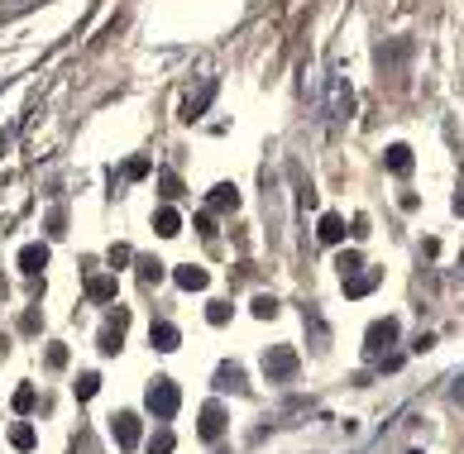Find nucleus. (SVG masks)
I'll return each mask as SVG.
<instances>
[{
  "label": "nucleus",
  "mask_w": 464,
  "mask_h": 454,
  "mask_svg": "<svg viewBox=\"0 0 464 454\" xmlns=\"http://www.w3.org/2000/svg\"><path fill=\"white\" fill-rule=\"evenodd\" d=\"M144 407L153 411V421H173V416H177V407H182V392H177V383H173V378H153V383H148Z\"/></svg>",
  "instance_id": "1"
},
{
  "label": "nucleus",
  "mask_w": 464,
  "mask_h": 454,
  "mask_svg": "<svg viewBox=\"0 0 464 454\" xmlns=\"http://www.w3.org/2000/svg\"><path fill=\"white\" fill-rule=\"evenodd\" d=\"M297 368H302V354L292 345H268L263 349V378L268 383H288V378H297Z\"/></svg>",
  "instance_id": "2"
},
{
  "label": "nucleus",
  "mask_w": 464,
  "mask_h": 454,
  "mask_svg": "<svg viewBox=\"0 0 464 454\" xmlns=\"http://www.w3.org/2000/svg\"><path fill=\"white\" fill-rule=\"evenodd\" d=\"M393 345H398V321H393V316L373 321V326H368V335H364V354H368V359H383Z\"/></svg>",
  "instance_id": "3"
},
{
  "label": "nucleus",
  "mask_w": 464,
  "mask_h": 454,
  "mask_svg": "<svg viewBox=\"0 0 464 454\" xmlns=\"http://www.w3.org/2000/svg\"><path fill=\"white\" fill-rule=\"evenodd\" d=\"M111 430H115V445H120V450H139V435H144V421H139V416H134V411H120V416H115L111 421Z\"/></svg>",
  "instance_id": "4"
},
{
  "label": "nucleus",
  "mask_w": 464,
  "mask_h": 454,
  "mask_svg": "<svg viewBox=\"0 0 464 454\" xmlns=\"http://www.w3.org/2000/svg\"><path fill=\"white\" fill-rule=\"evenodd\" d=\"M350 110H354V91H350V81H345V77H331L326 115H331V120H350Z\"/></svg>",
  "instance_id": "5"
},
{
  "label": "nucleus",
  "mask_w": 464,
  "mask_h": 454,
  "mask_svg": "<svg viewBox=\"0 0 464 454\" xmlns=\"http://www.w3.org/2000/svg\"><path fill=\"white\" fill-rule=\"evenodd\" d=\"M345 282V297H368V292H373V287H378V282H383V268H354L350 278H340Z\"/></svg>",
  "instance_id": "6"
},
{
  "label": "nucleus",
  "mask_w": 464,
  "mask_h": 454,
  "mask_svg": "<svg viewBox=\"0 0 464 454\" xmlns=\"http://www.w3.org/2000/svg\"><path fill=\"white\" fill-rule=\"evenodd\" d=\"M216 91H221V81H216V77H206V81H201V91L182 101V120H187V125H192V120H201V115H206V106L216 101Z\"/></svg>",
  "instance_id": "7"
},
{
  "label": "nucleus",
  "mask_w": 464,
  "mask_h": 454,
  "mask_svg": "<svg viewBox=\"0 0 464 454\" xmlns=\"http://www.w3.org/2000/svg\"><path fill=\"white\" fill-rule=\"evenodd\" d=\"M196 435H201V440H221L225 435V407H221V402H206V407H201Z\"/></svg>",
  "instance_id": "8"
},
{
  "label": "nucleus",
  "mask_w": 464,
  "mask_h": 454,
  "mask_svg": "<svg viewBox=\"0 0 464 454\" xmlns=\"http://www.w3.org/2000/svg\"><path fill=\"white\" fill-rule=\"evenodd\" d=\"M173 278H177L182 292H206V287H211V273H206V268H196V263H182Z\"/></svg>",
  "instance_id": "9"
},
{
  "label": "nucleus",
  "mask_w": 464,
  "mask_h": 454,
  "mask_svg": "<svg viewBox=\"0 0 464 454\" xmlns=\"http://www.w3.org/2000/svg\"><path fill=\"white\" fill-rule=\"evenodd\" d=\"M148 345L158 349V354H173V349L182 345V335H177V326H168V321H158V326H148Z\"/></svg>",
  "instance_id": "10"
},
{
  "label": "nucleus",
  "mask_w": 464,
  "mask_h": 454,
  "mask_svg": "<svg viewBox=\"0 0 464 454\" xmlns=\"http://www.w3.org/2000/svg\"><path fill=\"white\" fill-rule=\"evenodd\" d=\"M19 268H24L29 278H39V273L49 268V244H24V249H19Z\"/></svg>",
  "instance_id": "11"
},
{
  "label": "nucleus",
  "mask_w": 464,
  "mask_h": 454,
  "mask_svg": "<svg viewBox=\"0 0 464 454\" xmlns=\"http://www.w3.org/2000/svg\"><path fill=\"white\" fill-rule=\"evenodd\" d=\"M249 383H244V368L240 363H221L216 368V392H244Z\"/></svg>",
  "instance_id": "12"
},
{
  "label": "nucleus",
  "mask_w": 464,
  "mask_h": 454,
  "mask_svg": "<svg viewBox=\"0 0 464 454\" xmlns=\"http://www.w3.org/2000/svg\"><path fill=\"white\" fill-rule=\"evenodd\" d=\"M321 244H345V216H336V211H326L321 216V230H316Z\"/></svg>",
  "instance_id": "13"
},
{
  "label": "nucleus",
  "mask_w": 464,
  "mask_h": 454,
  "mask_svg": "<svg viewBox=\"0 0 464 454\" xmlns=\"http://www.w3.org/2000/svg\"><path fill=\"white\" fill-rule=\"evenodd\" d=\"M211 211H240V187H235V182L211 187Z\"/></svg>",
  "instance_id": "14"
},
{
  "label": "nucleus",
  "mask_w": 464,
  "mask_h": 454,
  "mask_svg": "<svg viewBox=\"0 0 464 454\" xmlns=\"http://www.w3.org/2000/svg\"><path fill=\"white\" fill-rule=\"evenodd\" d=\"M383 163H388V173H412V148H407V143H393V148H388L383 153Z\"/></svg>",
  "instance_id": "15"
},
{
  "label": "nucleus",
  "mask_w": 464,
  "mask_h": 454,
  "mask_svg": "<svg viewBox=\"0 0 464 454\" xmlns=\"http://www.w3.org/2000/svg\"><path fill=\"white\" fill-rule=\"evenodd\" d=\"M153 230H158L163 239H173V235H182V216H177L173 206H163L158 216H153Z\"/></svg>",
  "instance_id": "16"
},
{
  "label": "nucleus",
  "mask_w": 464,
  "mask_h": 454,
  "mask_svg": "<svg viewBox=\"0 0 464 454\" xmlns=\"http://www.w3.org/2000/svg\"><path fill=\"white\" fill-rule=\"evenodd\" d=\"M120 345H125V326H115V321H111V326L101 330L96 349H101V354H120Z\"/></svg>",
  "instance_id": "17"
},
{
  "label": "nucleus",
  "mask_w": 464,
  "mask_h": 454,
  "mask_svg": "<svg viewBox=\"0 0 464 454\" xmlns=\"http://www.w3.org/2000/svg\"><path fill=\"white\" fill-rule=\"evenodd\" d=\"M86 297H96V301H115V278H106V273L86 278Z\"/></svg>",
  "instance_id": "18"
},
{
  "label": "nucleus",
  "mask_w": 464,
  "mask_h": 454,
  "mask_svg": "<svg viewBox=\"0 0 464 454\" xmlns=\"http://www.w3.org/2000/svg\"><path fill=\"white\" fill-rule=\"evenodd\" d=\"M10 445H15V450H34V445H39L34 425L29 421H15V425H10Z\"/></svg>",
  "instance_id": "19"
},
{
  "label": "nucleus",
  "mask_w": 464,
  "mask_h": 454,
  "mask_svg": "<svg viewBox=\"0 0 464 454\" xmlns=\"http://www.w3.org/2000/svg\"><path fill=\"white\" fill-rule=\"evenodd\" d=\"M72 392H77L81 402H91V397H96V392H101V373H81L77 383H72Z\"/></svg>",
  "instance_id": "20"
},
{
  "label": "nucleus",
  "mask_w": 464,
  "mask_h": 454,
  "mask_svg": "<svg viewBox=\"0 0 464 454\" xmlns=\"http://www.w3.org/2000/svg\"><path fill=\"white\" fill-rule=\"evenodd\" d=\"M10 407H15V416H29V411H34V388H29V383H19V388H15Z\"/></svg>",
  "instance_id": "21"
},
{
  "label": "nucleus",
  "mask_w": 464,
  "mask_h": 454,
  "mask_svg": "<svg viewBox=\"0 0 464 454\" xmlns=\"http://www.w3.org/2000/svg\"><path fill=\"white\" fill-rule=\"evenodd\" d=\"M139 282H144V287H158L163 282V263L158 258H139Z\"/></svg>",
  "instance_id": "22"
},
{
  "label": "nucleus",
  "mask_w": 464,
  "mask_h": 454,
  "mask_svg": "<svg viewBox=\"0 0 464 454\" xmlns=\"http://www.w3.org/2000/svg\"><path fill=\"white\" fill-rule=\"evenodd\" d=\"M158 191L168 196V201H177L187 187H182V177H177V173H158Z\"/></svg>",
  "instance_id": "23"
},
{
  "label": "nucleus",
  "mask_w": 464,
  "mask_h": 454,
  "mask_svg": "<svg viewBox=\"0 0 464 454\" xmlns=\"http://www.w3.org/2000/svg\"><path fill=\"white\" fill-rule=\"evenodd\" d=\"M173 445H177V440H173V430H168V425H163L158 435L148 440V454H173Z\"/></svg>",
  "instance_id": "24"
},
{
  "label": "nucleus",
  "mask_w": 464,
  "mask_h": 454,
  "mask_svg": "<svg viewBox=\"0 0 464 454\" xmlns=\"http://www.w3.org/2000/svg\"><path fill=\"white\" fill-rule=\"evenodd\" d=\"M206 321H211V326H225V321H230V301H211Z\"/></svg>",
  "instance_id": "25"
},
{
  "label": "nucleus",
  "mask_w": 464,
  "mask_h": 454,
  "mask_svg": "<svg viewBox=\"0 0 464 454\" xmlns=\"http://www.w3.org/2000/svg\"><path fill=\"white\" fill-rule=\"evenodd\" d=\"M336 268H340V278H350L354 268H364V263H359V253H354V249H345V253L336 258Z\"/></svg>",
  "instance_id": "26"
},
{
  "label": "nucleus",
  "mask_w": 464,
  "mask_h": 454,
  "mask_svg": "<svg viewBox=\"0 0 464 454\" xmlns=\"http://www.w3.org/2000/svg\"><path fill=\"white\" fill-rule=\"evenodd\" d=\"M254 316L258 321H273V316H278V301L273 297H254Z\"/></svg>",
  "instance_id": "27"
},
{
  "label": "nucleus",
  "mask_w": 464,
  "mask_h": 454,
  "mask_svg": "<svg viewBox=\"0 0 464 454\" xmlns=\"http://www.w3.org/2000/svg\"><path fill=\"white\" fill-rule=\"evenodd\" d=\"M44 363H49V368H67V345H49Z\"/></svg>",
  "instance_id": "28"
},
{
  "label": "nucleus",
  "mask_w": 464,
  "mask_h": 454,
  "mask_svg": "<svg viewBox=\"0 0 464 454\" xmlns=\"http://www.w3.org/2000/svg\"><path fill=\"white\" fill-rule=\"evenodd\" d=\"M148 173V158H129L125 163V177H144Z\"/></svg>",
  "instance_id": "29"
},
{
  "label": "nucleus",
  "mask_w": 464,
  "mask_h": 454,
  "mask_svg": "<svg viewBox=\"0 0 464 454\" xmlns=\"http://www.w3.org/2000/svg\"><path fill=\"white\" fill-rule=\"evenodd\" d=\"M196 230H201V235H216V220H211V211H201V216H196Z\"/></svg>",
  "instance_id": "30"
},
{
  "label": "nucleus",
  "mask_w": 464,
  "mask_h": 454,
  "mask_svg": "<svg viewBox=\"0 0 464 454\" xmlns=\"http://www.w3.org/2000/svg\"><path fill=\"white\" fill-rule=\"evenodd\" d=\"M63 225H67V216H63V211H53V216H49V235L58 239V235H63Z\"/></svg>",
  "instance_id": "31"
},
{
  "label": "nucleus",
  "mask_w": 464,
  "mask_h": 454,
  "mask_svg": "<svg viewBox=\"0 0 464 454\" xmlns=\"http://www.w3.org/2000/svg\"><path fill=\"white\" fill-rule=\"evenodd\" d=\"M120 263H129V249H125V244H115V249H111V268H120Z\"/></svg>",
  "instance_id": "32"
},
{
  "label": "nucleus",
  "mask_w": 464,
  "mask_h": 454,
  "mask_svg": "<svg viewBox=\"0 0 464 454\" xmlns=\"http://www.w3.org/2000/svg\"><path fill=\"white\" fill-rule=\"evenodd\" d=\"M378 368H383V373H398L402 359H398V354H388V359H378Z\"/></svg>",
  "instance_id": "33"
},
{
  "label": "nucleus",
  "mask_w": 464,
  "mask_h": 454,
  "mask_svg": "<svg viewBox=\"0 0 464 454\" xmlns=\"http://www.w3.org/2000/svg\"><path fill=\"white\" fill-rule=\"evenodd\" d=\"M450 392H455V402H464V378H460V383H455Z\"/></svg>",
  "instance_id": "34"
},
{
  "label": "nucleus",
  "mask_w": 464,
  "mask_h": 454,
  "mask_svg": "<svg viewBox=\"0 0 464 454\" xmlns=\"http://www.w3.org/2000/svg\"><path fill=\"white\" fill-rule=\"evenodd\" d=\"M455 216H464V191H460V196H455Z\"/></svg>",
  "instance_id": "35"
},
{
  "label": "nucleus",
  "mask_w": 464,
  "mask_h": 454,
  "mask_svg": "<svg viewBox=\"0 0 464 454\" xmlns=\"http://www.w3.org/2000/svg\"><path fill=\"white\" fill-rule=\"evenodd\" d=\"M5 354H10V340H0V359H5Z\"/></svg>",
  "instance_id": "36"
},
{
  "label": "nucleus",
  "mask_w": 464,
  "mask_h": 454,
  "mask_svg": "<svg viewBox=\"0 0 464 454\" xmlns=\"http://www.w3.org/2000/svg\"><path fill=\"white\" fill-rule=\"evenodd\" d=\"M5 297H10V287H5V278H0V301H5Z\"/></svg>",
  "instance_id": "37"
},
{
  "label": "nucleus",
  "mask_w": 464,
  "mask_h": 454,
  "mask_svg": "<svg viewBox=\"0 0 464 454\" xmlns=\"http://www.w3.org/2000/svg\"><path fill=\"white\" fill-rule=\"evenodd\" d=\"M460 273H464V253H460Z\"/></svg>",
  "instance_id": "38"
},
{
  "label": "nucleus",
  "mask_w": 464,
  "mask_h": 454,
  "mask_svg": "<svg viewBox=\"0 0 464 454\" xmlns=\"http://www.w3.org/2000/svg\"><path fill=\"white\" fill-rule=\"evenodd\" d=\"M407 454H421V450H407Z\"/></svg>",
  "instance_id": "39"
}]
</instances>
